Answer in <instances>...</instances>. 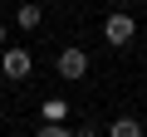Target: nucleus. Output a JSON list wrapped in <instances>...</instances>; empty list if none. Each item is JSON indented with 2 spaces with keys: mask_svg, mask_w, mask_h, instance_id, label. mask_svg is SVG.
Returning a JSON list of instances; mask_svg holds the SVG:
<instances>
[{
  "mask_svg": "<svg viewBox=\"0 0 147 137\" xmlns=\"http://www.w3.org/2000/svg\"><path fill=\"white\" fill-rule=\"evenodd\" d=\"M132 34H137L132 15H123V10H118V15H108V20H103V39H108V44H118V49H123V44H132Z\"/></svg>",
  "mask_w": 147,
  "mask_h": 137,
  "instance_id": "nucleus-1",
  "label": "nucleus"
},
{
  "mask_svg": "<svg viewBox=\"0 0 147 137\" xmlns=\"http://www.w3.org/2000/svg\"><path fill=\"white\" fill-rule=\"evenodd\" d=\"M0 68H5V79H30L34 59H30V49H5L0 54Z\"/></svg>",
  "mask_w": 147,
  "mask_h": 137,
  "instance_id": "nucleus-2",
  "label": "nucleus"
},
{
  "mask_svg": "<svg viewBox=\"0 0 147 137\" xmlns=\"http://www.w3.org/2000/svg\"><path fill=\"white\" fill-rule=\"evenodd\" d=\"M59 74H64V79H84V74H88V54H84V49H64V54H59Z\"/></svg>",
  "mask_w": 147,
  "mask_h": 137,
  "instance_id": "nucleus-3",
  "label": "nucleus"
},
{
  "mask_svg": "<svg viewBox=\"0 0 147 137\" xmlns=\"http://www.w3.org/2000/svg\"><path fill=\"white\" fill-rule=\"evenodd\" d=\"M108 137H142V122L137 118H113L108 122Z\"/></svg>",
  "mask_w": 147,
  "mask_h": 137,
  "instance_id": "nucleus-4",
  "label": "nucleus"
},
{
  "mask_svg": "<svg viewBox=\"0 0 147 137\" xmlns=\"http://www.w3.org/2000/svg\"><path fill=\"white\" fill-rule=\"evenodd\" d=\"M44 118H49V127H64V118H69V103H64V98H49V103H44Z\"/></svg>",
  "mask_w": 147,
  "mask_h": 137,
  "instance_id": "nucleus-5",
  "label": "nucleus"
},
{
  "mask_svg": "<svg viewBox=\"0 0 147 137\" xmlns=\"http://www.w3.org/2000/svg\"><path fill=\"white\" fill-rule=\"evenodd\" d=\"M15 20H20V30H34V25L44 20V10H39V5H20V10H15Z\"/></svg>",
  "mask_w": 147,
  "mask_h": 137,
  "instance_id": "nucleus-6",
  "label": "nucleus"
},
{
  "mask_svg": "<svg viewBox=\"0 0 147 137\" xmlns=\"http://www.w3.org/2000/svg\"><path fill=\"white\" fill-rule=\"evenodd\" d=\"M39 137H74V132H69V127H49V122H44V127H39Z\"/></svg>",
  "mask_w": 147,
  "mask_h": 137,
  "instance_id": "nucleus-7",
  "label": "nucleus"
},
{
  "mask_svg": "<svg viewBox=\"0 0 147 137\" xmlns=\"http://www.w3.org/2000/svg\"><path fill=\"white\" fill-rule=\"evenodd\" d=\"M74 137H103V132H98L93 122H84V127H79V132H74Z\"/></svg>",
  "mask_w": 147,
  "mask_h": 137,
  "instance_id": "nucleus-8",
  "label": "nucleus"
},
{
  "mask_svg": "<svg viewBox=\"0 0 147 137\" xmlns=\"http://www.w3.org/2000/svg\"><path fill=\"white\" fill-rule=\"evenodd\" d=\"M0 44H5V25H0Z\"/></svg>",
  "mask_w": 147,
  "mask_h": 137,
  "instance_id": "nucleus-9",
  "label": "nucleus"
}]
</instances>
